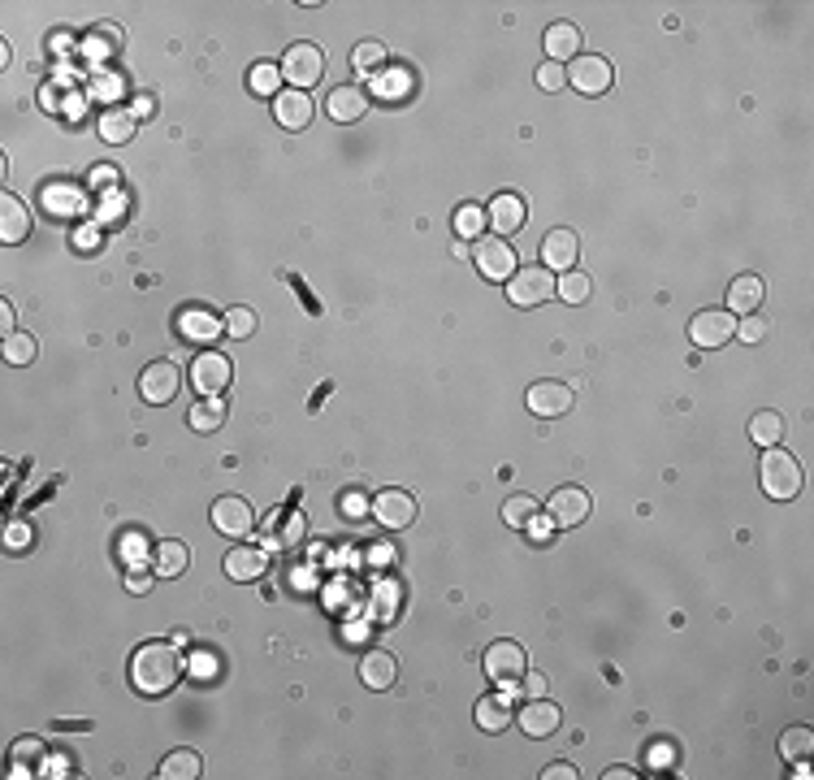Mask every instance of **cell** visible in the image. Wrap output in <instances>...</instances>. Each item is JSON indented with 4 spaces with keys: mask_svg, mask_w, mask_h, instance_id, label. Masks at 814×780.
<instances>
[{
    "mask_svg": "<svg viewBox=\"0 0 814 780\" xmlns=\"http://www.w3.org/2000/svg\"><path fill=\"white\" fill-rule=\"evenodd\" d=\"M182 676V659L169 642H143L135 655H130V685L148 698H161L178 685Z\"/></svg>",
    "mask_w": 814,
    "mask_h": 780,
    "instance_id": "1",
    "label": "cell"
},
{
    "mask_svg": "<svg viewBox=\"0 0 814 780\" xmlns=\"http://www.w3.org/2000/svg\"><path fill=\"white\" fill-rule=\"evenodd\" d=\"M758 477H763V490L771 494V499H797L802 494V464L793 460L789 451L780 447H767L763 451V464H758Z\"/></svg>",
    "mask_w": 814,
    "mask_h": 780,
    "instance_id": "2",
    "label": "cell"
},
{
    "mask_svg": "<svg viewBox=\"0 0 814 780\" xmlns=\"http://www.w3.org/2000/svg\"><path fill=\"white\" fill-rule=\"evenodd\" d=\"M321 74H325V52H321L317 44L299 39V44L286 48V57H282V78H286V83H291L295 91L317 87V83H321Z\"/></svg>",
    "mask_w": 814,
    "mask_h": 780,
    "instance_id": "3",
    "label": "cell"
},
{
    "mask_svg": "<svg viewBox=\"0 0 814 780\" xmlns=\"http://www.w3.org/2000/svg\"><path fill=\"white\" fill-rule=\"evenodd\" d=\"M507 282H511L507 299L516 308H537V304H546V299L555 295V273H550L546 265H524V269L511 273Z\"/></svg>",
    "mask_w": 814,
    "mask_h": 780,
    "instance_id": "4",
    "label": "cell"
},
{
    "mask_svg": "<svg viewBox=\"0 0 814 780\" xmlns=\"http://www.w3.org/2000/svg\"><path fill=\"white\" fill-rule=\"evenodd\" d=\"M568 83L581 91V96H602L611 83H615V70L607 57H598V52H581V57H572L568 65Z\"/></svg>",
    "mask_w": 814,
    "mask_h": 780,
    "instance_id": "5",
    "label": "cell"
},
{
    "mask_svg": "<svg viewBox=\"0 0 814 780\" xmlns=\"http://www.w3.org/2000/svg\"><path fill=\"white\" fill-rule=\"evenodd\" d=\"M234 382V364L230 356H221V351H200V356L191 360V386L200 390V399L208 395H221Z\"/></svg>",
    "mask_w": 814,
    "mask_h": 780,
    "instance_id": "6",
    "label": "cell"
},
{
    "mask_svg": "<svg viewBox=\"0 0 814 780\" xmlns=\"http://www.w3.org/2000/svg\"><path fill=\"white\" fill-rule=\"evenodd\" d=\"M481 663H485V676H490V681L511 689L524 676V668H529V655H524L520 642H494L490 650H485Z\"/></svg>",
    "mask_w": 814,
    "mask_h": 780,
    "instance_id": "7",
    "label": "cell"
},
{
    "mask_svg": "<svg viewBox=\"0 0 814 780\" xmlns=\"http://www.w3.org/2000/svg\"><path fill=\"white\" fill-rule=\"evenodd\" d=\"M178 386H182V373H178L174 360H152L148 369L139 373V395L148 399L152 408H165V403L178 395Z\"/></svg>",
    "mask_w": 814,
    "mask_h": 780,
    "instance_id": "8",
    "label": "cell"
},
{
    "mask_svg": "<svg viewBox=\"0 0 814 780\" xmlns=\"http://www.w3.org/2000/svg\"><path fill=\"white\" fill-rule=\"evenodd\" d=\"M213 525H217V533H226V538H247V533L256 529V512L247 499H239V494H221L213 503Z\"/></svg>",
    "mask_w": 814,
    "mask_h": 780,
    "instance_id": "9",
    "label": "cell"
},
{
    "mask_svg": "<svg viewBox=\"0 0 814 780\" xmlns=\"http://www.w3.org/2000/svg\"><path fill=\"white\" fill-rule=\"evenodd\" d=\"M732 334H737V317H732V312H719V308H706L689 321L693 347H724Z\"/></svg>",
    "mask_w": 814,
    "mask_h": 780,
    "instance_id": "10",
    "label": "cell"
},
{
    "mask_svg": "<svg viewBox=\"0 0 814 780\" xmlns=\"http://www.w3.org/2000/svg\"><path fill=\"white\" fill-rule=\"evenodd\" d=\"M373 520L382 529H390V533H399V529H407L416 520V499L407 490H382L373 499Z\"/></svg>",
    "mask_w": 814,
    "mask_h": 780,
    "instance_id": "11",
    "label": "cell"
},
{
    "mask_svg": "<svg viewBox=\"0 0 814 780\" xmlns=\"http://www.w3.org/2000/svg\"><path fill=\"white\" fill-rule=\"evenodd\" d=\"M516 724H520L524 737H555V728L563 724V711H559V702H550V698L542 694V698H529V702H524L520 715H516Z\"/></svg>",
    "mask_w": 814,
    "mask_h": 780,
    "instance_id": "12",
    "label": "cell"
},
{
    "mask_svg": "<svg viewBox=\"0 0 814 780\" xmlns=\"http://www.w3.org/2000/svg\"><path fill=\"white\" fill-rule=\"evenodd\" d=\"M477 269L485 273L490 282H507L516 273V252H511L507 239H477Z\"/></svg>",
    "mask_w": 814,
    "mask_h": 780,
    "instance_id": "13",
    "label": "cell"
},
{
    "mask_svg": "<svg viewBox=\"0 0 814 780\" xmlns=\"http://www.w3.org/2000/svg\"><path fill=\"white\" fill-rule=\"evenodd\" d=\"M576 256H581V234L568 230V226H559V230H550L546 239H542V265L550 273H568L576 265Z\"/></svg>",
    "mask_w": 814,
    "mask_h": 780,
    "instance_id": "14",
    "label": "cell"
},
{
    "mask_svg": "<svg viewBox=\"0 0 814 780\" xmlns=\"http://www.w3.org/2000/svg\"><path fill=\"white\" fill-rule=\"evenodd\" d=\"M585 516H589V490L563 486V490L550 494V520H555L559 529H576Z\"/></svg>",
    "mask_w": 814,
    "mask_h": 780,
    "instance_id": "15",
    "label": "cell"
},
{
    "mask_svg": "<svg viewBox=\"0 0 814 780\" xmlns=\"http://www.w3.org/2000/svg\"><path fill=\"white\" fill-rule=\"evenodd\" d=\"M325 113H330L334 122H360V117L369 113V91H364L360 83L334 87L330 96H325Z\"/></svg>",
    "mask_w": 814,
    "mask_h": 780,
    "instance_id": "16",
    "label": "cell"
},
{
    "mask_svg": "<svg viewBox=\"0 0 814 780\" xmlns=\"http://www.w3.org/2000/svg\"><path fill=\"white\" fill-rule=\"evenodd\" d=\"M529 412L533 416H563L572 412V386L568 382H537L529 386Z\"/></svg>",
    "mask_w": 814,
    "mask_h": 780,
    "instance_id": "17",
    "label": "cell"
},
{
    "mask_svg": "<svg viewBox=\"0 0 814 780\" xmlns=\"http://www.w3.org/2000/svg\"><path fill=\"white\" fill-rule=\"evenodd\" d=\"M542 44H546V61H572V57H581V44H585V35H581V26L576 22H550L546 26V35H542Z\"/></svg>",
    "mask_w": 814,
    "mask_h": 780,
    "instance_id": "18",
    "label": "cell"
},
{
    "mask_svg": "<svg viewBox=\"0 0 814 780\" xmlns=\"http://www.w3.org/2000/svg\"><path fill=\"white\" fill-rule=\"evenodd\" d=\"M221 330H226V321H221L213 308H204V304H191V308L178 312V334L191 338V343H208V338H217Z\"/></svg>",
    "mask_w": 814,
    "mask_h": 780,
    "instance_id": "19",
    "label": "cell"
},
{
    "mask_svg": "<svg viewBox=\"0 0 814 780\" xmlns=\"http://www.w3.org/2000/svg\"><path fill=\"white\" fill-rule=\"evenodd\" d=\"M26 234H31V208H26L18 195L5 191L0 195V243H26Z\"/></svg>",
    "mask_w": 814,
    "mask_h": 780,
    "instance_id": "20",
    "label": "cell"
},
{
    "mask_svg": "<svg viewBox=\"0 0 814 780\" xmlns=\"http://www.w3.org/2000/svg\"><path fill=\"white\" fill-rule=\"evenodd\" d=\"M273 113H278V126L286 130H304L312 122V100H308V91H295V87H286L273 96Z\"/></svg>",
    "mask_w": 814,
    "mask_h": 780,
    "instance_id": "21",
    "label": "cell"
},
{
    "mask_svg": "<svg viewBox=\"0 0 814 780\" xmlns=\"http://www.w3.org/2000/svg\"><path fill=\"white\" fill-rule=\"evenodd\" d=\"M485 217H490V226L498 230V239H507V234H516L524 226V200L503 191V195H494V204L485 208Z\"/></svg>",
    "mask_w": 814,
    "mask_h": 780,
    "instance_id": "22",
    "label": "cell"
},
{
    "mask_svg": "<svg viewBox=\"0 0 814 780\" xmlns=\"http://www.w3.org/2000/svg\"><path fill=\"white\" fill-rule=\"evenodd\" d=\"M187 564H191L187 542H178V538L156 542V551H152V572H156V577L174 581V577H182V572H187Z\"/></svg>",
    "mask_w": 814,
    "mask_h": 780,
    "instance_id": "23",
    "label": "cell"
},
{
    "mask_svg": "<svg viewBox=\"0 0 814 780\" xmlns=\"http://www.w3.org/2000/svg\"><path fill=\"white\" fill-rule=\"evenodd\" d=\"M269 568V555L260 551V546H234V551L226 555V577L230 581H256L265 577Z\"/></svg>",
    "mask_w": 814,
    "mask_h": 780,
    "instance_id": "24",
    "label": "cell"
},
{
    "mask_svg": "<svg viewBox=\"0 0 814 780\" xmlns=\"http://www.w3.org/2000/svg\"><path fill=\"white\" fill-rule=\"evenodd\" d=\"M763 304V278L758 273H741L737 282L728 286V312L732 317H750Z\"/></svg>",
    "mask_w": 814,
    "mask_h": 780,
    "instance_id": "25",
    "label": "cell"
},
{
    "mask_svg": "<svg viewBox=\"0 0 814 780\" xmlns=\"http://www.w3.org/2000/svg\"><path fill=\"white\" fill-rule=\"evenodd\" d=\"M360 681L369 689H390L399 681V663L395 655H386V650H369V655L360 659Z\"/></svg>",
    "mask_w": 814,
    "mask_h": 780,
    "instance_id": "26",
    "label": "cell"
},
{
    "mask_svg": "<svg viewBox=\"0 0 814 780\" xmlns=\"http://www.w3.org/2000/svg\"><path fill=\"white\" fill-rule=\"evenodd\" d=\"M135 126H139V117H135V109H126V104H113V109H104L100 122H96V130H100L104 143H130Z\"/></svg>",
    "mask_w": 814,
    "mask_h": 780,
    "instance_id": "27",
    "label": "cell"
},
{
    "mask_svg": "<svg viewBox=\"0 0 814 780\" xmlns=\"http://www.w3.org/2000/svg\"><path fill=\"white\" fill-rule=\"evenodd\" d=\"M511 694H485L477 698V728H485V733H503V728H511Z\"/></svg>",
    "mask_w": 814,
    "mask_h": 780,
    "instance_id": "28",
    "label": "cell"
},
{
    "mask_svg": "<svg viewBox=\"0 0 814 780\" xmlns=\"http://www.w3.org/2000/svg\"><path fill=\"white\" fill-rule=\"evenodd\" d=\"M221 421H226V403H221V395L195 399V408L187 416V425L195 429V434H213V429H221Z\"/></svg>",
    "mask_w": 814,
    "mask_h": 780,
    "instance_id": "29",
    "label": "cell"
},
{
    "mask_svg": "<svg viewBox=\"0 0 814 780\" xmlns=\"http://www.w3.org/2000/svg\"><path fill=\"white\" fill-rule=\"evenodd\" d=\"M161 776H165V780H195V776H204L200 750H174V754H165V759H161Z\"/></svg>",
    "mask_w": 814,
    "mask_h": 780,
    "instance_id": "30",
    "label": "cell"
},
{
    "mask_svg": "<svg viewBox=\"0 0 814 780\" xmlns=\"http://www.w3.org/2000/svg\"><path fill=\"white\" fill-rule=\"evenodd\" d=\"M247 87H252V96H278L282 91V65L256 61L252 70H247Z\"/></svg>",
    "mask_w": 814,
    "mask_h": 780,
    "instance_id": "31",
    "label": "cell"
},
{
    "mask_svg": "<svg viewBox=\"0 0 814 780\" xmlns=\"http://www.w3.org/2000/svg\"><path fill=\"white\" fill-rule=\"evenodd\" d=\"M810 750H814V733H810L806 724L784 728V737H780V754H784V759H789V763H806Z\"/></svg>",
    "mask_w": 814,
    "mask_h": 780,
    "instance_id": "32",
    "label": "cell"
},
{
    "mask_svg": "<svg viewBox=\"0 0 814 780\" xmlns=\"http://www.w3.org/2000/svg\"><path fill=\"white\" fill-rule=\"evenodd\" d=\"M537 512H542V503H537L533 494H511V499L503 503V520L511 529H529Z\"/></svg>",
    "mask_w": 814,
    "mask_h": 780,
    "instance_id": "33",
    "label": "cell"
},
{
    "mask_svg": "<svg viewBox=\"0 0 814 780\" xmlns=\"http://www.w3.org/2000/svg\"><path fill=\"white\" fill-rule=\"evenodd\" d=\"M784 434V416L780 412H754L750 416V438L758 442V447H776Z\"/></svg>",
    "mask_w": 814,
    "mask_h": 780,
    "instance_id": "34",
    "label": "cell"
},
{
    "mask_svg": "<svg viewBox=\"0 0 814 780\" xmlns=\"http://www.w3.org/2000/svg\"><path fill=\"white\" fill-rule=\"evenodd\" d=\"M485 226H490V217H485L481 204H459L455 208V234L459 239H481Z\"/></svg>",
    "mask_w": 814,
    "mask_h": 780,
    "instance_id": "35",
    "label": "cell"
},
{
    "mask_svg": "<svg viewBox=\"0 0 814 780\" xmlns=\"http://www.w3.org/2000/svg\"><path fill=\"white\" fill-rule=\"evenodd\" d=\"M555 295L563 299V304H585V299H589V278H585L581 269L559 273V278H555Z\"/></svg>",
    "mask_w": 814,
    "mask_h": 780,
    "instance_id": "36",
    "label": "cell"
},
{
    "mask_svg": "<svg viewBox=\"0 0 814 780\" xmlns=\"http://www.w3.org/2000/svg\"><path fill=\"white\" fill-rule=\"evenodd\" d=\"M351 65H356L360 74H377L386 65V44L382 39H364V44H356V52H351Z\"/></svg>",
    "mask_w": 814,
    "mask_h": 780,
    "instance_id": "37",
    "label": "cell"
},
{
    "mask_svg": "<svg viewBox=\"0 0 814 780\" xmlns=\"http://www.w3.org/2000/svg\"><path fill=\"white\" fill-rule=\"evenodd\" d=\"M221 321H226V334H230V338H252V334H256V312L243 308V304L230 308Z\"/></svg>",
    "mask_w": 814,
    "mask_h": 780,
    "instance_id": "38",
    "label": "cell"
},
{
    "mask_svg": "<svg viewBox=\"0 0 814 780\" xmlns=\"http://www.w3.org/2000/svg\"><path fill=\"white\" fill-rule=\"evenodd\" d=\"M0 351H5L9 364H31V360H35V338H31V334H9Z\"/></svg>",
    "mask_w": 814,
    "mask_h": 780,
    "instance_id": "39",
    "label": "cell"
},
{
    "mask_svg": "<svg viewBox=\"0 0 814 780\" xmlns=\"http://www.w3.org/2000/svg\"><path fill=\"white\" fill-rule=\"evenodd\" d=\"M143 551H148V538H143L139 529H130L126 538H122V555H126V564H130V568H148L152 559H143Z\"/></svg>",
    "mask_w": 814,
    "mask_h": 780,
    "instance_id": "40",
    "label": "cell"
},
{
    "mask_svg": "<svg viewBox=\"0 0 814 780\" xmlns=\"http://www.w3.org/2000/svg\"><path fill=\"white\" fill-rule=\"evenodd\" d=\"M563 83H568V70H563L559 61H542V70H537V87H542V91H559Z\"/></svg>",
    "mask_w": 814,
    "mask_h": 780,
    "instance_id": "41",
    "label": "cell"
},
{
    "mask_svg": "<svg viewBox=\"0 0 814 780\" xmlns=\"http://www.w3.org/2000/svg\"><path fill=\"white\" fill-rule=\"evenodd\" d=\"M737 334L745 338V343H763V338H767V321L763 317H758V312H750V317H745V321H737Z\"/></svg>",
    "mask_w": 814,
    "mask_h": 780,
    "instance_id": "42",
    "label": "cell"
},
{
    "mask_svg": "<svg viewBox=\"0 0 814 780\" xmlns=\"http://www.w3.org/2000/svg\"><path fill=\"white\" fill-rule=\"evenodd\" d=\"M382 78H386V87H382L386 96H403V91L412 87V74H407V70H386Z\"/></svg>",
    "mask_w": 814,
    "mask_h": 780,
    "instance_id": "43",
    "label": "cell"
},
{
    "mask_svg": "<svg viewBox=\"0 0 814 780\" xmlns=\"http://www.w3.org/2000/svg\"><path fill=\"white\" fill-rule=\"evenodd\" d=\"M524 533H529L533 542H550V533H555V520H550V516L542 520V512H537V516H533V525L524 529Z\"/></svg>",
    "mask_w": 814,
    "mask_h": 780,
    "instance_id": "44",
    "label": "cell"
},
{
    "mask_svg": "<svg viewBox=\"0 0 814 780\" xmlns=\"http://www.w3.org/2000/svg\"><path fill=\"white\" fill-rule=\"evenodd\" d=\"M520 685H524V698H542L546 694V676L542 672H524Z\"/></svg>",
    "mask_w": 814,
    "mask_h": 780,
    "instance_id": "45",
    "label": "cell"
},
{
    "mask_svg": "<svg viewBox=\"0 0 814 780\" xmlns=\"http://www.w3.org/2000/svg\"><path fill=\"white\" fill-rule=\"evenodd\" d=\"M152 577H156V572H148V568H130V572H126V590L143 594V590L152 585Z\"/></svg>",
    "mask_w": 814,
    "mask_h": 780,
    "instance_id": "46",
    "label": "cell"
},
{
    "mask_svg": "<svg viewBox=\"0 0 814 780\" xmlns=\"http://www.w3.org/2000/svg\"><path fill=\"white\" fill-rule=\"evenodd\" d=\"M542 776H546V780H576V767H572V763H550Z\"/></svg>",
    "mask_w": 814,
    "mask_h": 780,
    "instance_id": "47",
    "label": "cell"
},
{
    "mask_svg": "<svg viewBox=\"0 0 814 780\" xmlns=\"http://www.w3.org/2000/svg\"><path fill=\"white\" fill-rule=\"evenodd\" d=\"M13 321H18V312H13L9 299H0V330H5V338L13 334Z\"/></svg>",
    "mask_w": 814,
    "mask_h": 780,
    "instance_id": "48",
    "label": "cell"
},
{
    "mask_svg": "<svg viewBox=\"0 0 814 780\" xmlns=\"http://www.w3.org/2000/svg\"><path fill=\"white\" fill-rule=\"evenodd\" d=\"M70 44H74L70 31H52V35H48V48H52V52H70Z\"/></svg>",
    "mask_w": 814,
    "mask_h": 780,
    "instance_id": "49",
    "label": "cell"
},
{
    "mask_svg": "<svg viewBox=\"0 0 814 780\" xmlns=\"http://www.w3.org/2000/svg\"><path fill=\"white\" fill-rule=\"evenodd\" d=\"M602 776H607V780H633L637 772H633V767H624V763H615L611 772H602Z\"/></svg>",
    "mask_w": 814,
    "mask_h": 780,
    "instance_id": "50",
    "label": "cell"
},
{
    "mask_svg": "<svg viewBox=\"0 0 814 780\" xmlns=\"http://www.w3.org/2000/svg\"><path fill=\"white\" fill-rule=\"evenodd\" d=\"M96 178H100V187H104L109 178H117V169H113V165H100V169H91V182H96Z\"/></svg>",
    "mask_w": 814,
    "mask_h": 780,
    "instance_id": "51",
    "label": "cell"
},
{
    "mask_svg": "<svg viewBox=\"0 0 814 780\" xmlns=\"http://www.w3.org/2000/svg\"><path fill=\"white\" fill-rule=\"evenodd\" d=\"M148 113H152V100H148V96H143V100L135 104V117H148Z\"/></svg>",
    "mask_w": 814,
    "mask_h": 780,
    "instance_id": "52",
    "label": "cell"
}]
</instances>
